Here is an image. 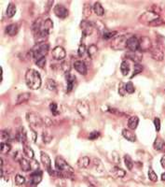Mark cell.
<instances>
[{
	"label": "cell",
	"mask_w": 165,
	"mask_h": 187,
	"mask_svg": "<svg viewBox=\"0 0 165 187\" xmlns=\"http://www.w3.org/2000/svg\"><path fill=\"white\" fill-rule=\"evenodd\" d=\"M150 52H151V55L152 57L157 60V61H161L163 60V52L161 50V48L159 46V45H152L151 49H150Z\"/></svg>",
	"instance_id": "cell-10"
},
{
	"label": "cell",
	"mask_w": 165,
	"mask_h": 187,
	"mask_svg": "<svg viewBox=\"0 0 165 187\" xmlns=\"http://www.w3.org/2000/svg\"><path fill=\"white\" fill-rule=\"evenodd\" d=\"M6 33L10 36H15L18 33V25L12 23V25H9L6 27Z\"/></svg>",
	"instance_id": "cell-25"
},
{
	"label": "cell",
	"mask_w": 165,
	"mask_h": 187,
	"mask_svg": "<svg viewBox=\"0 0 165 187\" xmlns=\"http://www.w3.org/2000/svg\"><path fill=\"white\" fill-rule=\"evenodd\" d=\"M22 152H23V153H25V155L26 157H28V158H30V159H33V158H34V155H35L34 151H33L32 148H31L30 146H28L27 144H25V145H23Z\"/></svg>",
	"instance_id": "cell-27"
},
{
	"label": "cell",
	"mask_w": 165,
	"mask_h": 187,
	"mask_svg": "<svg viewBox=\"0 0 165 187\" xmlns=\"http://www.w3.org/2000/svg\"><path fill=\"white\" fill-rule=\"evenodd\" d=\"M53 11H54L55 15H56L58 18H61V19L66 18L68 16V13H69L68 10L62 4H57L56 6H55L53 9Z\"/></svg>",
	"instance_id": "cell-9"
},
{
	"label": "cell",
	"mask_w": 165,
	"mask_h": 187,
	"mask_svg": "<svg viewBox=\"0 0 165 187\" xmlns=\"http://www.w3.org/2000/svg\"><path fill=\"white\" fill-rule=\"evenodd\" d=\"M161 180H162L163 182H165V172H163V173L161 174Z\"/></svg>",
	"instance_id": "cell-56"
},
{
	"label": "cell",
	"mask_w": 165,
	"mask_h": 187,
	"mask_svg": "<svg viewBox=\"0 0 165 187\" xmlns=\"http://www.w3.org/2000/svg\"><path fill=\"white\" fill-rule=\"evenodd\" d=\"M46 87L50 91H56L57 89V83L53 79H48L46 82Z\"/></svg>",
	"instance_id": "cell-31"
},
{
	"label": "cell",
	"mask_w": 165,
	"mask_h": 187,
	"mask_svg": "<svg viewBox=\"0 0 165 187\" xmlns=\"http://www.w3.org/2000/svg\"><path fill=\"white\" fill-rule=\"evenodd\" d=\"M74 68L78 73H80L82 75L87 74V67H86V64L83 61H80V60L75 61L74 62Z\"/></svg>",
	"instance_id": "cell-16"
},
{
	"label": "cell",
	"mask_w": 165,
	"mask_h": 187,
	"mask_svg": "<svg viewBox=\"0 0 165 187\" xmlns=\"http://www.w3.org/2000/svg\"><path fill=\"white\" fill-rule=\"evenodd\" d=\"M122 136L131 142H135L136 140L135 134L133 133L132 130H131V129H123L122 130Z\"/></svg>",
	"instance_id": "cell-19"
},
{
	"label": "cell",
	"mask_w": 165,
	"mask_h": 187,
	"mask_svg": "<svg viewBox=\"0 0 165 187\" xmlns=\"http://www.w3.org/2000/svg\"><path fill=\"white\" fill-rule=\"evenodd\" d=\"M127 92H126V88H125V84L123 82H120L119 84V94L121 96H125V94Z\"/></svg>",
	"instance_id": "cell-48"
},
{
	"label": "cell",
	"mask_w": 165,
	"mask_h": 187,
	"mask_svg": "<svg viewBox=\"0 0 165 187\" xmlns=\"http://www.w3.org/2000/svg\"><path fill=\"white\" fill-rule=\"evenodd\" d=\"M16 138L19 142L21 143H25L26 144V141H27V134H26V131L25 129L23 128V127H21L19 129V131L17 132V134H16Z\"/></svg>",
	"instance_id": "cell-17"
},
{
	"label": "cell",
	"mask_w": 165,
	"mask_h": 187,
	"mask_svg": "<svg viewBox=\"0 0 165 187\" xmlns=\"http://www.w3.org/2000/svg\"><path fill=\"white\" fill-rule=\"evenodd\" d=\"M112 173L114 175H116L117 177H119V178H123L125 175H126V172H125L124 169H122L120 168H117V167H114L113 168Z\"/></svg>",
	"instance_id": "cell-33"
},
{
	"label": "cell",
	"mask_w": 165,
	"mask_h": 187,
	"mask_svg": "<svg viewBox=\"0 0 165 187\" xmlns=\"http://www.w3.org/2000/svg\"><path fill=\"white\" fill-rule=\"evenodd\" d=\"M91 160L88 156H82L77 160V167L80 168H86L90 166Z\"/></svg>",
	"instance_id": "cell-22"
},
{
	"label": "cell",
	"mask_w": 165,
	"mask_h": 187,
	"mask_svg": "<svg viewBox=\"0 0 165 187\" xmlns=\"http://www.w3.org/2000/svg\"><path fill=\"white\" fill-rule=\"evenodd\" d=\"M11 150V145L9 142H1V145H0V151H1L2 153L6 154L7 153H10Z\"/></svg>",
	"instance_id": "cell-34"
},
{
	"label": "cell",
	"mask_w": 165,
	"mask_h": 187,
	"mask_svg": "<svg viewBox=\"0 0 165 187\" xmlns=\"http://www.w3.org/2000/svg\"><path fill=\"white\" fill-rule=\"evenodd\" d=\"M1 138H2V139L4 140L5 142H7V140L10 139V133L7 130H3V131H1Z\"/></svg>",
	"instance_id": "cell-50"
},
{
	"label": "cell",
	"mask_w": 165,
	"mask_h": 187,
	"mask_svg": "<svg viewBox=\"0 0 165 187\" xmlns=\"http://www.w3.org/2000/svg\"><path fill=\"white\" fill-rule=\"evenodd\" d=\"M25 82L30 89L37 90L38 88H40L42 83L41 76L36 69L30 68L25 73Z\"/></svg>",
	"instance_id": "cell-2"
},
{
	"label": "cell",
	"mask_w": 165,
	"mask_h": 187,
	"mask_svg": "<svg viewBox=\"0 0 165 187\" xmlns=\"http://www.w3.org/2000/svg\"><path fill=\"white\" fill-rule=\"evenodd\" d=\"M161 164L162 168H165V154L163 155V156L161 157Z\"/></svg>",
	"instance_id": "cell-55"
},
{
	"label": "cell",
	"mask_w": 165,
	"mask_h": 187,
	"mask_svg": "<svg viewBox=\"0 0 165 187\" xmlns=\"http://www.w3.org/2000/svg\"><path fill=\"white\" fill-rule=\"evenodd\" d=\"M155 150L159 152H164L165 151V141L161 138H157L153 144Z\"/></svg>",
	"instance_id": "cell-20"
},
{
	"label": "cell",
	"mask_w": 165,
	"mask_h": 187,
	"mask_svg": "<svg viewBox=\"0 0 165 187\" xmlns=\"http://www.w3.org/2000/svg\"><path fill=\"white\" fill-rule=\"evenodd\" d=\"M127 57L130 58L131 60L132 61H135L136 64H139L141 60H142V57H143V54L140 51H137V52H130L129 53H127Z\"/></svg>",
	"instance_id": "cell-18"
},
{
	"label": "cell",
	"mask_w": 165,
	"mask_h": 187,
	"mask_svg": "<svg viewBox=\"0 0 165 187\" xmlns=\"http://www.w3.org/2000/svg\"><path fill=\"white\" fill-rule=\"evenodd\" d=\"M125 88H126V92L128 94H133L135 91V88L133 86V83L132 82H128L126 84H125Z\"/></svg>",
	"instance_id": "cell-44"
},
{
	"label": "cell",
	"mask_w": 165,
	"mask_h": 187,
	"mask_svg": "<svg viewBox=\"0 0 165 187\" xmlns=\"http://www.w3.org/2000/svg\"><path fill=\"white\" fill-rule=\"evenodd\" d=\"M42 171L41 170H36V171H33L32 173H31V176H30V183L33 184V185H37L39 183L42 181Z\"/></svg>",
	"instance_id": "cell-13"
},
{
	"label": "cell",
	"mask_w": 165,
	"mask_h": 187,
	"mask_svg": "<svg viewBox=\"0 0 165 187\" xmlns=\"http://www.w3.org/2000/svg\"><path fill=\"white\" fill-rule=\"evenodd\" d=\"M36 62V66H38L39 67H41V68H44L45 65H46V57H43V58H40V59H38Z\"/></svg>",
	"instance_id": "cell-49"
},
{
	"label": "cell",
	"mask_w": 165,
	"mask_h": 187,
	"mask_svg": "<svg viewBox=\"0 0 165 187\" xmlns=\"http://www.w3.org/2000/svg\"><path fill=\"white\" fill-rule=\"evenodd\" d=\"M50 49V45L46 42H40V43H36L32 49L30 51V53L32 57L35 59V61L46 57L47 52H49Z\"/></svg>",
	"instance_id": "cell-3"
},
{
	"label": "cell",
	"mask_w": 165,
	"mask_h": 187,
	"mask_svg": "<svg viewBox=\"0 0 165 187\" xmlns=\"http://www.w3.org/2000/svg\"><path fill=\"white\" fill-rule=\"evenodd\" d=\"M148 178H149V180L153 183H156L158 181V175L155 173V171L151 168H149L148 169Z\"/></svg>",
	"instance_id": "cell-38"
},
{
	"label": "cell",
	"mask_w": 165,
	"mask_h": 187,
	"mask_svg": "<svg viewBox=\"0 0 165 187\" xmlns=\"http://www.w3.org/2000/svg\"><path fill=\"white\" fill-rule=\"evenodd\" d=\"M61 68H62V71H64V72L66 74V73H69L70 69H71V66H70V63H69V62L65 61V62H62V63Z\"/></svg>",
	"instance_id": "cell-42"
},
{
	"label": "cell",
	"mask_w": 165,
	"mask_h": 187,
	"mask_svg": "<svg viewBox=\"0 0 165 187\" xmlns=\"http://www.w3.org/2000/svg\"><path fill=\"white\" fill-rule=\"evenodd\" d=\"M31 97V94L30 93H22L17 96L16 99V105H20L22 103H25L26 101H28Z\"/></svg>",
	"instance_id": "cell-21"
},
{
	"label": "cell",
	"mask_w": 165,
	"mask_h": 187,
	"mask_svg": "<svg viewBox=\"0 0 165 187\" xmlns=\"http://www.w3.org/2000/svg\"><path fill=\"white\" fill-rule=\"evenodd\" d=\"M25 183V178L22 175H16L15 176V184L16 185H22Z\"/></svg>",
	"instance_id": "cell-46"
},
{
	"label": "cell",
	"mask_w": 165,
	"mask_h": 187,
	"mask_svg": "<svg viewBox=\"0 0 165 187\" xmlns=\"http://www.w3.org/2000/svg\"><path fill=\"white\" fill-rule=\"evenodd\" d=\"M143 69H144V67L143 66H141L140 64H135V70H133V73L131 76V78H133L135 76H136L139 73H141V72L143 71Z\"/></svg>",
	"instance_id": "cell-40"
},
{
	"label": "cell",
	"mask_w": 165,
	"mask_h": 187,
	"mask_svg": "<svg viewBox=\"0 0 165 187\" xmlns=\"http://www.w3.org/2000/svg\"><path fill=\"white\" fill-rule=\"evenodd\" d=\"M99 137H100V133L98 131H93V132H91V133H90V135H89L90 139H96Z\"/></svg>",
	"instance_id": "cell-52"
},
{
	"label": "cell",
	"mask_w": 165,
	"mask_h": 187,
	"mask_svg": "<svg viewBox=\"0 0 165 187\" xmlns=\"http://www.w3.org/2000/svg\"><path fill=\"white\" fill-rule=\"evenodd\" d=\"M128 38L129 37H127V36H125V35H120V36L115 37L112 40V42H111L112 49H114L116 51H120V50L125 49L127 47Z\"/></svg>",
	"instance_id": "cell-4"
},
{
	"label": "cell",
	"mask_w": 165,
	"mask_h": 187,
	"mask_svg": "<svg viewBox=\"0 0 165 187\" xmlns=\"http://www.w3.org/2000/svg\"><path fill=\"white\" fill-rule=\"evenodd\" d=\"M154 126H155V129L157 132H159L161 130V120L158 117H156L154 119Z\"/></svg>",
	"instance_id": "cell-51"
},
{
	"label": "cell",
	"mask_w": 165,
	"mask_h": 187,
	"mask_svg": "<svg viewBox=\"0 0 165 187\" xmlns=\"http://www.w3.org/2000/svg\"><path fill=\"white\" fill-rule=\"evenodd\" d=\"M93 11L95 12L98 16H103L105 14V10L100 2H95L93 4Z\"/></svg>",
	"instance_id": "cell-28"
},
{
	"label": "cell",
	"mask_w": 165,
	"mask_h": 187,
	"mask_svg": "<svg viewBox=\"0 0 165 187\" xmlns=\"http://www.w3.org/2000/svg\"><path fill=\"white\" fill-rule=\"evenodd\" d=\"M92 9H93V7H91V6H90L89 4H85L84 5V7H83V14H84V16L85 17L90 16V15L91 14V12H92Z\"/></svg>",
	"instance_id": "cell-39"
},
{
	"label": "cell",
	"mask_w": 165,
	"mask_h": 187,
	"mask_svg": "<svg viewBox=\"0 0 165 187\" xmlns=\"http://www.w3.org/2000/svg\"><path fill=\"white\" fill-rule=\"evenodd\" d=\"M124 162H125V165H126L127 168L129 170H132V168H133V161L131 158L130 155H128V154H125L124 155Z\"/></svg>",
	"instance_id": "cell-37"
},
{
	"label": "cell",
	"mask_w": 165,
	"mask_h": 187,
	"mask_svg": "<svg viewBox=\"0 0 165 187\" xmlns=\"http://www.w3.org/2000/svg\"><path fill=\"white\" fill-rule=\"evenodd\" d=\"M77 111L80 114L81 117H83V118L88 117V115L90 113V106H89L87 101L80 100L77 105Z\"/></svg>",
	"instance_id": "cell-6"
},
{
	"label": "cell",
	"mask_w": 165,
	"mask_h": 187,
	"mask_svg": "<svg viewBox=\"0 0 165 187\" xmlns=\"http://www.w3.org/2000/svg\"><path fill=\"white\" fill-rule=\"evenodd\" d=\"M140 40V48L139 51L140 52H145V51H148L151 49V41L147 37H142Z\"/></svg>",
	"instance_id": "cell-14"
},
{
	"label": "cell",
	"mask_w": 165,
	"mask_h": 187,
	"mask_svg": "<svg viewBox=\"0 0 165 187\" xmlns=\"http://www.w3.org/2000/svg\"><path fill=\"white\" fill-rule=\"evenodd\" d=\"M103 37L105 40H110V38H114L115 36L117 35V32L116 31H111V30H108V29H104L103 30Z\"/></svg>",
	"instance_id": "cell-30"
},
{
	"label": "cell",
	"mask_w": 165,
	"mask_h": 187,
	"mask_svg": "<svg viewBox=\"0 0 165 187\" xmlns=\"http://www.w3.org/2000/svg\"><path fill=\"white\" fill-rule=\"evenodd\" d=\"M87 52L91 57H93L98 52V47L95 44H91L87 48Z\"/></svg>",
	"instance_id": "cell-35"
},
{
	"label": "cell",
	"mask_w": 165,
	"mask_h": 187,
	"mask_svg": "<svg viewBox=\"0 0 165 187\" xmlns=\"http://www.w3.org/2000/svg\"><path fill=\"white\" fill-rule=\"evenodd\" d=\"M65 80H66V82H67L66 91H67V93H70L73 90L75 84L77 82V78L71 73H66L65 74Z\"/></svg>",
	"instance_id": "cell-15"
},
{
	"label": "cell",
	"mask_w": 165,
	"mask_h": 187,
	"mask_svg": "<svg viewBox=\"0 0 165 187\" xmlns=\"http://www.w3.org/2000/svg\"><path fill=\"white\" fill-rule=\"evenodd\" d=\"M30 164H31V170L33 171H36V170H38L39 169V164L36 160H35L34 158L31 159L30 161Z\"/></svg>",
	"instance_id": "cell-47"
},
{
	"label": "cell",
	"mask_w": 165,
	"mask_h": 187,
	"mask_svg": "<svg viewBox=\"0 0 165 187\" xmlns=\"http://www.w3.org/2000/svg\"><path fill=\"white\" fill-rule=\"evenodd\" d=\"M19 163H20V166H21L22 170L25 171V172H27V171H30L31 170V164H30V162L27 159L22 158L19 161Z\"/></svg>",
	"instance_id": "cell-29"
},
{
	"label": "cell",
	"mask_w": 165,
	"mask_h": 187,
	"mask_svg": "<svg viewBox=\"0 0 165 187\" xmlns=\"http://www.w3.org/2000/svg\"><path fill=\"white\" fill-rule=\"evenodd\" d=\"M139 118L137 116H132L128 121V127L131 130H135L138 126Z\"/></svg>",
	"instance_id": "cell-24"
},
{
	"label": "cell",
	"mask_w": 165,
	"mask_h": 187,
	"mask_svg": "<svg viewBox=\"0 0 165 187\" xmlns=\"http://www.w3.org/2000/svg\"><path fill=\"white\" fill-rule=\"evenodd\" d=\"M164 23V21L161 19V18H157L155 20H153L152 22H150L148 23L149 25H151V26H160V25H162Z\"/></svg>",
	"instance_id": "cell-43"
},
{
	"label": "cell",
	"mask_w": 165,
	"mask_h": 187,
	"mask_svg": "<svg viewBox=\"0 0 165 187\" xmlns=\"http://www.w3.org/2000/svg\"><path fill=\"white\" fill-rule=\"evenodd\" d=\"M53 137L51 134V132H49L48 130H44L42 133V139L44 143H50L52 140Z\"/></svg>",
	"instance_id": "cell-32"
},
{
	"label": "cell",
	"mask_w": 165,
	"mask_h": 187,
	"mask_svg": "<svg viewBox=\"0 0 165 187\" xmlns=\"http://www.w3.org/2000/svg\"><path fill=\"white\" fill-rule=\"evenodd\" d=\"M77 52H78V56H80V57H83L85 55V53L87 52V48H86L85 44H80V45Z\"/></svg>",
	"instance_id": "cell-45"
},
{
	"label": "cell",
	"mask_w": 165,
	"mask_h": 187,
	"mask_svg": "<svg viewBox=\"0 0 165 187\" xmlns=\"http://www.w3.org/2000/svg\"><path fill=\"white\" fill-rule=\"evenodd\" d=\"M80 27L82 29V35L83 36H89V35H91L92 33L93 29H94L93 23H91V22L86 21V20L81 21Z\"/></svg>",
	"instance_id": "cell-11"
},
{
	"label": "cell",
	"mask_w": 165,
	"mask_h": 187,
	"mask_svg": "<svg viewBox=\"0 0 165 187\" xmlns=\"http://www.w3.org/2000/svg\"><path fill=\"white\" fill-rule=\"evenodd\" d=\"M26 120L29 123L30 126L32 127H39L43 123V120L41 119V117L36 112H27Z\"/></svg>",
	"instance_id": "cell-5"
},
{
	"label": "cell",
	"mask_w": 165,
	"mask_h": 187,
	"mask_svg": "<svg viewBox=\"0 0 165 187\" xmlns=\"http://www.w3.org/2000/svg\"><path fill=\"white\" fill-rule=\"evenodd\" d=\"M120 71L122 73L123 76H127L129 71H130V67H129V64L126 61H123L121 65H120Z\"/></svg>",
	"instance_id": "cell-36"
},
{
	"label": "cell",
	"mask_w": 165,
	"mask_h": 187,
	"mask_svg": "<svg viewBox=\"0 0 165 187\" xmlns=\"http://www.w3.org/2000/svg\"><path fill=\"white\" fill-rule=\"evenodd\" d=\"M31 133H32V136H33V140L34 141H36V132L31 128Z\"/></svg>",
	"instance_id": "cell-54"
},
{
	"label": "cell",
	"mask_w": 165,
	"mask_h": 187,
	"mask_svg": "<svg viewBox=\"0 0 165 187\" xmlns=\"http://www.w3.org/2000/svg\"><path fill=\"white\" fill-rule=\"evenodd\" d=\"M66 56L65 50L62 46H56L52 50V57L55 60H62Z\"/></svg>",
	"instance_id": "cell-12"
},
{
	"label": "cell",
	"mask_w": 165,
	"mask_h": 187,
	"mask_svg": "<svg viewBox=\"0 0 165 187\" xmlns=\"http://www.w3.org/2000/svg\"><path fill=\"white\" fill-rule=\"evenodd\" d=\"M127 48L131 52H137L139 51L140 48V40L135 37V36H132L128 38L127 40Z\"/></svg>",
	"instance_id": "cell-7"
},
{
	"label": "cell",
	"mask_w": 165,
	"mask_h": 187,
	"mask_svg": "<svg viewBox=\"0 0 165 187\" xmlns=\"http://www.w3.org/2000/svg\"><path fill=\"white\" fill-rule=\"evenodd\" d=\"M88 187H95V186H94L93 184H90V185H89Z\"/></svg>",
	"instance_id": "cell-57"
},
{
	"label": "cell",
	"mask_w": 165,
	"mask_h": 187,
	"mask_svg": "<svg viewBox=\"0 0 165 187\" xmlns=\"http://www.w3.org/2000/svg\"><path fill=\"white\" fill-rule=\"evenodd\" d=\"M50 108H51V111L52 112V114L54 116L56 115H59L60 112H59V110H58V105L55 103V102H51L50 104Z\"/></svg>",
	"instance_id": "cell-41"
},
{
	"label": "cell",
	"mask_w": 165,
	"mask_h": 187,
	"mask_svg": "<svg viewBox=\"0 0 165 187\" xmlns=\"http://www.w3.org/2000/svg\"><path fill=\"white\" fill-rule=\"evenodd\" d=\"M40 160H41L42 164L44 165V167L46 168L47 171H48L51 175H54L55 171H53L52 168H51V160L49 155L47 154L46 153H44V152H41V153H40Z\"/></svg>",
	"instance_id": "cell-8"
},
{
	"label": "cell",
	"mask_w": 165,
	"mask_h": 187,
	"mask_svg": "<svg viewBox=\"0 0 165 187\" xmlns=\"http://www.w3.org/2000/svg\"><path fill=\"white\" fill-rule=\"evenodd\" d=\"M53 27V22L51 19H46L43 22H42V25H41V29L46 32L47 34H50V31L52 29Z\"/></svg>",
	"instance_id": "cell-23"
},
{
	"label": "cell",
	"mask_w": 165,
	"mask_h": 187,
	"mask_svg": "<svg viewBox=\"0 0 165 187\" xmlns=\"http://www.w3.org/2000/svg\"><path fill=\"white\" fill-rule=\"evenodd\" d=\"M55 168L56 174L62 178H71L74 173L73 168L62 158V156H57L55 158Z\"/></svg>",
	"instance_id": "cell-1"
},
{
	"label": "cell",
	"mask_w": 165,
	"mask_h": 187,
	"mask_svg": "<svg viewBox=\"0 0 165 187\" xmlns=\"http://www.w3.org/2000/svg\"><path fill=\"white\" fill-rule=\"evenodd\" d=\"M16 6H15L14 3L10 2L9 5H7V16L9 17V18H12L15 13H16Z\"/></svg>",
	"instance_id": "cell-26"
},
{
	"label": "cell",
	"mask_w": 165,
	"mask_h": 187,
	"mask_svg": "<svg viewBox=\"0 0 165 187\" xmlns=\"http://www.w3.org/2000/svg\"><path fill=\"white\" fill-rule=\"evenodd\" d=\"M43 123L45 124L47 127H49V126H51L52 124V122H51V120L49 118V117H45V118L43 119Z\"/></svg>",
	"instance_id": "cell-53"
}]
</instances>
